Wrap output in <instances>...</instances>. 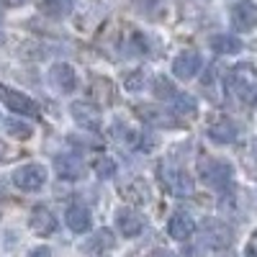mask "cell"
Listing matches in <instances>:
<instances>
[{"label": "cell", "mask_w": 257, "mask_h": 257, "mask_svg": "<svg viewBox=\"0 0 257 257\" xmlns=\"http://www.w3.org/2000/svg\"><path fill=\"white\" fill-rule=\"evenodd\" d=\"M0 44H3V31H0Z\"/></svg>", "instance_id": "obj_31"}, {"label": "cell", "mask_w": 257, "mask_h": 257, "mask_svg": "<svg viewBox=\"0 0 257 257\" xmlns=\"http://www.w3.org/2000/svg\"><path fill=\"white\" fill-rule=\"evenodd\" d=\"M155 257H175V254H173V252H162V249H160V252H155Z\"/></svg>", "instance_id": "obj_30"}, {"label": "cell", "mask_w": 257, "mask_h": 257, "mask_svg": "<svg viewBox=\"0 0 257 257\" xmlns=\"http://www.w3.org/2000/svg\"><path fill=\"white\" fill-rule=\"evenodd\" d=\"M231 90L239 98V103L244 105H254L257 103V67L252 62H239L231 67Z\"/></svg>", "instance_id": "obj_1"}, {"label": "cell", "mask_w": 257, "mask_h": 257, "mask_svg": "<svg viewBox=\"0 0 257 257\" xmlns=\"http://www.w3.org/2000/svg\"><path fill=\"white\" fill-rule=\"evenodd\" d=\"M152 93H155V98H160V100H165L167 105L173 103L178 95H180V90L173 85V80H170L167 75H157L155 80H152Z\"/></svg>", "instance_id": "obj_17"}, {"label": "cell", "mask_w": 257, "mask_h": 257, "mask_svg": "<svg viewBox=\"0 0 257 257\" xmlns=\"http://www.w3.org/2000/svg\"><path fill=\"white\" fill-rule=\"evenodd\" d=\"M206 242L211 247H226L231 244V231L229 226L219 224V221H213V224H206Z\"/></svg>", "instance_id": "obj_18"}, {"label": "cell", "mask_w": 257, "mask_h": 257, "mask_svg": "<svg viewBox=\"0 0 257 257\" xmlns=\"http://www.w3.org/2000/svg\"><path fill=\"white\" fill-rule=\"evenodd\" d=\"M206 132H208V139L213 144H231V142H237V137H239V126L234 123L231 118H226V116H216V118L208 121Z\"/></svg>", "instance_id": "obj_9"}, {"label": "cell", "mask_w": 257, "mask_h": 257, "mask_svg": "<svg viewBox=\"0 0 257 257\" xmlns=\"http://www.w3.org/2000/svg\"><path fill=\"white\" fill-rule=\"evenodd\" d=\"M116 226H118V231L123 234V237H139V234L144 231V226H147V221H144V216L139 211H134V208H118L116 211Z\"/></svg>", "instance_id": "obj_11"}, {"label": "cell", "mask_w": 257, "mask_h": 257, "mask_svg": "<svg viewBox=\"0 0 257 257\" xmlns=\"http://www.w3.org/2000/svg\"><path fill=\"white\" fill-rule=\"evenodd\" d=\"M54 170H57V175L64 178V180H77L85 173V165H82V160L77 155H57L54 157Z\"/></svg>", "instance_id": "obj_14"}, {"label": "cell", "mask_w": 257, "mask_h": 257, "mask_svg": "<svg viewBox=\"0 0 257 257\" xmlns=\"http://www.w3.org/2000/svg\"><path fill=\"white\" fill-rule=\"evenodd\" d=\"M64 221H67V226L75 231V234H85L90 229V211L85 208L82 203H75V206H70L67 208V213H64Z\"/></svg>", "instance_id": "obj_15"}, {"label": "cell", "mask_w": 257, "mask_h": 257, "mask_svg": "<svg viewBox=\"0 0 257 257\" xmlns=\"http://www.w3.org/2000/svg\"><path fill=\"white\" fill-rule=\"evenodd\" d=\"M0 157H3V147H0Z\"/></svg>", "instance_id": "obj_32"}, {"label": "cell", "mask_w": 257, "mask_h": 257, "mask_svg": "<svg viewBox=\"0 0 257 257\" xmlns=\"http://www.w3.org/2000/svg\"><path fill=\"white\" fill-rule=\"evenodd\" d=\"M49 82H52V88L57 93H72L77 88V72H75L72 64L57 62V64H52V70H49Z\"/></svg>", "instance_id": "obj_10"}, {"label": "cell", "mask_w": 257, "mask_h": 257, "mask_svg": "<svg viewBox=\"0 0 257 257\" xmlns=\"http://www.w3.org/2000/svg\"><path fill=\"white\" fill-rule=\"evenodd\" d=\"M160 178H162V185L165 190H170L173 196L178 198H188L193 193V178L180 167H173V165H160Z\"/></svg>", "instance_id": "obj_3"}, {"label": "cell", "mask_w": 257, "mask_h": 257, "mask_svg": "<svg viewBox=\"0 0 257 257\" xmlns=\"http://www.w3.org/2000/svg\"><path fill=\"white\" fill-rule=\"evenodd\" d=\"M229 24L234 31H252L257 29V6L252 0H234L229 6Z\"/></svg>", "instance_id": "obj_4"}, {"label": "cell", "mask_w": 257, "mask_h": 257, "mask_svg": "<svg viewBox=\"0 0 257 257\" xmlns=\"http://www.w3.org/2000/svg\"><path fill=\"white\" fill-rule=\"evenodd\" d=\"M0 100L8 111L18 113V116H39V105L26 95V93H18L8 85H0Z\"/></svg>", "instance_id": "obj_6"}, {"label": "cell", "mask_w": 257, "mask_h": 257, "mask_svg": "<svg viewBox=\"0 0 257 257\" xmlns=\"http://www.w3.org/2000/svg\"><path fill=\"white\" fill-rule=\"evenodd\" d=\"M201 70H203V57L196 49L180 52L173 59V77H178V80H193Z\"/></svg>", "instance_id": "obj_8"}, {"label": "cell", "mask_w": 257, "mask_h": 257, "mask_svg": "<svg viewBox=\"0 0 257 257\" xmlns=\"http://www.w3.org/2000/svg\"><path fill=\"white\" fill-rule=\"evenodd\" d=\"M144 85H147V72L144 70H128L123 75V88L128 93H139L144 90Z\"/></svg>", "instance_id": "obj_25"}, {"label": "cell", "mask_w": 257, "mask_h": 257, "mask_svg": "<svg viewBox=\"0 0 257 257\" xmlns=\"http://www.w3.org/2000/svg\"><path fill=\"white\" fill-rule=\"evenodd\" d=\"M3 128H6V134H11L13 139H31L34 137V126L26 123V121H21V118H6Z\"/></svg>", "instance_id": "obj_22"}, {"label": "cell", "mask_w": 257, "mask_h": 257, "mask_svg": "<svg viewBox=\"0 0 257 257\" xmlns=\"http://www.w3.org/2000/svg\"><path fill=\"white\" fill-rule=\"evenodd\" d=\"M123 193H128L126 198L134 201V203H147V201H149V188H147V183L139 180V178L128 180V183L123 185Z\"/></svg>", "instance_id": "obj_23"}, {"label": "cell", "mask_w": 257, "mask_h": 257, "mask_svg": "<svg viewBox=\"0 0 257 257\" xmlns=\"http://www.w3.org/2000/svg\"><path fill=\"white\" fill-rule=\"evenodd\" d=\"M93 170H95V175H98V178L108 180V178H113V175H116V162H113L108 155H103V157H98V160H95Z\"/></svg>", "instance_id": "obj_26"}, {"label": "cell", "mask_w": 257, "mask_h": 257, "mask_svg": "<svg viewBox=\"0 0 257 257\" xmlns=\"http://www.w3.org/2000/svg\"><path fill=\"white\" fill-rule=\"evenodd\" d=\"M198 178L211 185V188H226L231 183V175H234V167L221 160V157H201L198 160V167H196Z\"/></svg>", "instance_id": "obj_2"}, {"label": "cell", "mask_w": 257, "mask_h": 257, "mask_svg": "<svg viewBox=\"0 0 257 257\" xmlns=\"http://www.w3.org/2000/svg\"><path fill=\"white\" fill-rule=\"evenodd\" d=\"M111 132H113V139L126 149H137L139 142H142V134L137 132V128H128L126 123H113Z\"/></svg>", "instance_id": "obj_19"}, {"label": "cell", "mask_w": 257, "mask_h": 257, "mask_svg": "<svg viewBox=\"0 0 257 257\" xmlns=\"http://www.w3.org/2000/svg\"><path fill=\"white\" fill-rule=\"evenodd\" d=\"M44 183H47V167L44 165L29 162V165H21L13 173V185L21 190H39Z\"/></svg>", "instance_id": "obj_7"}, {"label": "cell", "mask_w": 257, "mask_h": 257, "mask_svg": "<svg viewBox=\"0 0 257 257\" xmlns=\"http://www.w3.org/2000/svg\"><path fill=\"white\" fill-rule=\"evenodd\" d=\"M29 226H31L34 234H39V237H49V234L57 231V219L47 206H34L31 216H29Z\"/></svg>", "instance_id": "obj_12"}, {"label": "cell", "mask_w": 257, "mask_h": 257, "mask_svg": "<svg viewBox=\"0 0 257 257\" xmlns=\"http://www.w3.org/2000/svg\"><path fill=\"white\" fill-rule=\"evenodd\" d=\"M170 108H173V113H180V116H196L198 113V103L188 93H180L173 103H170Z\"/></svg>", "instance_id": "obj_24"}, {"label": "cell", "mask_w": 257, "mask_h": 257, "mask_svg": "<svg viewBox=\"0 0 257 257\" xmlns=\"http://www.w3.org/2000/svg\"><path fill=\"white\" fill-rule=\"evenodd\" d=\"M249 152H252V160L257 162V139H252V144H249Z\"/></svg>", "instance_id": "obj_29"}, {"label": "cell", "mask_w": 257, "mask_h": 257, "mask_svg": "<svg viewBox=\"0 0 257 257\" xmlns=\"http://www.w3.org/2000/svg\"><path fill=\"white\" fill-rule=\"evenodd\" d=\"M70 113H72V121L80 128H85V132H100L103 116H100L95 103H90V100H75L70 105Z\"/></svg>", "instance_id": "obj_5"}, {"label": "cell", "mask_w": 257, "mask_h": 257, "mask_svg": "<svg viewBox=\"0 0 257 257\" xmlns=\"http://www.w3.org/2000/svg\"><path fill=\"white\" fill-rule=\"evenodd\" d=\"M75 0H44V11H49L52 16H67L72 11Z\"/></svg>", "instance_id": "obj_27"}, {"label": "cell", "mask_w": 257, "mask_h": 257, "mask_svg": "<svg viewBox=\"0 0 257 257\" xmlns=\"http://www.w3.org/2000/svg\"><path fill=\"white\" fill-rule=\"evenodd\" d=\"M113 247V231L111 229H100L95 231L93 237L88 239V244H85V252H105V249H111Z\"/></svg>", "instance_id": "obj_20"}, {"label": "cell", "mask_w": 257, "mask_h": 257, "mask_svg": "<svg viewBox=\"0 0 257 257\" xmlns=\"http://www.w3.org/2000/svg\"><path fill=\"white\" fill-rule=\"evenodd\" d=\"M26 257H52V249L49 247H44V244H41V247H34Z\"/></svg>", "instance_id": "obj_28"}, {"label": "cell", "mask_w": 257, "mask_h": 257, "mask_svg": "<svg viewBox=\"0 0 257 257\" xmlns=\"http://www.w3.org/2000/svg\"><path fill=\"white\" fill-rule=\"evenodd\" d=\"M137 113H139L142 121L152 123V126H173V123H175L173 116H167V113H162V111H155V108H149V105H139Z\"/></svg>", "instance_id": "obj_21"}, {"label": "cell", "mask_w": 257, "mask_h": 257, "mask_svg": "<svg viewBox=\"0 0 257 257\" xmlns=\"http://www.w3.org/2000/svg\"><path fill=\"white\" fill-rule=\"evenodd\" d=\"M208 47L216 54H239L242 52V39L234 36V34H213L208 39Z\"/></svg>", "instance_id": "obj_16"}, {"label": "cell", "mask_w": 257, "mask_h": 257, "mask_svg": "<svg viewBox=\"0 0 257 257\" xmlns=\"http://www.w3.org/2000/svg\"><path fill=\"white\" fill-rule=\"evenodd\" d=\"M193 231H196V221H193L190 213L178 211V213H173V216H170V221H167V234H170V237H173L175 242L190 239Z\"/></svg>", "instance_id": "obj_13"}]
</instances>
